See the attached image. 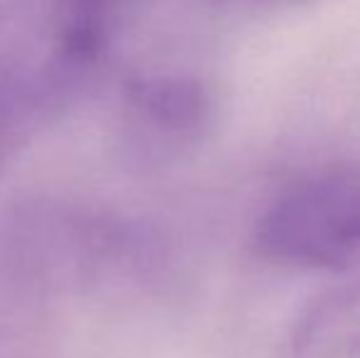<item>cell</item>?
I'll use <instances>...</instances> for the list:
<instances>
[{"label":"cell","mask_w":360,"mask_h":358,"mask_svg":"<svg viewBox=\"0 0 360 358\" xmlns=\"http://www.w3.org/2000/svg\"><path fill=\"white\" fill-rule=\"evenodd\" d=\"M250 245L285 268H360V162L311 170L277 191L252 224Z\"/></svg>","instance_id":"1"},{"label":"cell","mask_w":360,"mask_h":358,"mask_svg":"<svg viewBox=\"0 0 360 358\" xmlns=\"http://www.w3.org/2000/svg\"><path fill=\"white\" fill-rule=\"evenodd\" d=\"M287 358H360V277L304 309L289 336Z\"/></svg>","instance_id":"2"},{"label":"cell","mask_w":360,"mask_h":358,"mask_svg":"<svg viewBox=\"0 0 360 358\" xmlns=\"http://www.w3.org/2000/svg\"><path fill=\"white\" fill-rule=\"evenodd\" d=\"M218 3H226V5H240V8H277V5H294L299 0H218Z\"/></svg>","instance_id":"3"}]
</instances>
